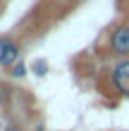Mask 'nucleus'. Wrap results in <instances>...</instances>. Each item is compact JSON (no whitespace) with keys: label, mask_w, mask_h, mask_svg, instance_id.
<instances>
[{"label":"nucleus","mask_w":129,"mask_h":131,"mask_svg":"<svg viewBox=\"0 0 129 131\" xmlns=\"http://www.w3.org/2000/svg\"><path fill=\"white\" fill-rule=\"evenodd\" d=\"M110 79H112V86L117 88V93L124 95V98H129V57L112 67Z\"/></svg>","instance_id":"nucleus-3"},{"label":"nucleus","mask_w":129,"mask_h":131,"mask_svg":"<svg viewBox=\"0 0 129 131\" xmlns=\"http://www.w3.org/2000/svg\"><path fill=\"white\" fill-rule=\"evenodd\" d=\"M34 69H36V74H38V76H43L45 69H48V64H45L43 60H36V62H34Z\"/></svg>","instance_id":"nucleus-5"},{"label":"nucleus","mask_w":129,"mask_h":131,"mask_svg":"<svg viewBox=\"0 0 129 131\" xmlns=\"http://www.w3.org/2000/svg\"><path fill=\"white\" fill-rule=\"evenodd\" d=\"M22 48L10 36H0V67H14L19 62Z\"/></svg>","instance_id":"nucleus-2"},{"label":"nucleus","mask_w":129,"mask_h":131,"mask_svg":"<svg viewBox=\"0 0 129 131\" xmlns=\"http://www.w3.org/2000/svg\"><path fill=\"white\" fill-rule=\"evenodd\" d=\"M10 69H12V72H10V74L14 76V79H22V76H26V64H24V62H22V60H19V62H17V64H14V67H10Z\"/></svg>","instance_id":"nucleus-4"},{"label":"nucleus","mask_w":129,"mask_h":131,"mask_svg":"<svg viewBox=\"0 0 129 131\" xmlns=\"http://www.w3.org/2000/svg\"><path fill=\"white\" fill-rule=\"evenodd\" d=\"M110 52L117 57H129V24H120L110 34Z\"/></svg>","instance_id":"nucleus-1"}]
</instances>
